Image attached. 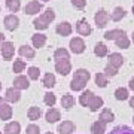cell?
Returning <instances> with one entry per match:
<instances>
[{
	"label": "cell",
	"instance_id": "cell-39",
	"mask_svg": "<svg viewBox=\"0 0 134 134\" xmlns=\"http://www.w3.org/2000/svg\"><path fill=\"white\" fill-rule=\"evenodd\" d=\"M104 75L107 77H112V76H116L118 75V69L116 67H113V66H110V64H107V66L104 67Z\"/></svg>",
	"mask_w": 134,
	"mask_h": 134
},
{
	"label": "cell",
	"instance_id": "cell-1",
	"mask_svg": "<svg viewBox=\"0 0 134 134\" xmlns=\"http://www.w3.org/2000/svg\"><path fill=\"white\" fill-rule=\"evenodd\" d=\"M90 79H91V73L88 72V70H85V69H79V70L75 72V76L72 79L70 88H72L73 91H83Z\"/></svg>",
	"mask_w": 134,
	"mask_h": 134
},
{
	"label": "cell",
	"instance_id": "cell-37",
	"mask_svg": "<svg viewBox=\"0 0 134 134\" xmlns=\"http://www.w3.org/2000/svg\"><path fill=\"white\" fill-rule=\"evenodd\" d=\"M12 70H14L15 73H21L25 70V63L23 61V60H15L14 66H12Z\"/></svg>",
	"mask_w": 134,
	"mask_h": 134
},
{
	"label": "cell",
	"instance_id": "cell-46",
	"mask_svg": "<svg viewBox=\"0 0 134 134\" xmlns=\"http://www.w3.org/2000/svg\"><path fill=\"white\" fill-rule=\"evenodd\" d=\"M131 39H133V43H134V31H133V37H131Z\"/></svg>",
	"mask_w": 134,
	"mask_h": 134
},
{
	"label": "cell",
	"instance_id": "cell-20",
	"mask_svg": "<svg viewBox=\"0 0 134 134\" xmlns=\"http://www.w3.org/2000/svg\"><path fill=\"white\" fill-rule=\"evenodd\" d=\"M103 104H104V101H103V98L101 97H97V96H94L92 97V100H91V103H90V110L91 112H97L98 109H101L103 107Z\"/></svg>",
	"mask_w": 134,
	"mask_h": 134
},
{
	"label": "cell",
	"instance_id": "cell-9",
	"mask_svg": "<svg viewBox=\"0 0 134 134\" xmlns=\"http://www.w3.org/2000/svg\"><path fill=\"white\" fill-rule=\"evenodd\" d=\"M45 119H46V122H49V124H55V122H58V121L61 119V113H60L58 109L49 107V110L45 113Z\"/></svg>",
	"mask_w": 134,
	"mask_h": 134
},
{
	"label": "cell",
	"instance_id": "cell-18",
	"mask_svg": "<svg viewBox=\"0 0 134 134\" xmlns=\"http://www.w3.org/2000/svg\"><path fill=\"white\" fill-rule=\"evenodd\" d=\"M18 52H19V55H21V57H25V58H29V60L34 58V55H36L34 49L30 48L29 45H23V46H19Z\"/></svg>",
	"mask_w": 134,
	"mask_h": 134
},
{
	"label": "cell",
	"instance_id": "cell-16",
	"mask_svg": "<svg viewBox=\"0 0 134 134\" xmlns=\"http://www.w3.org/2000/svg\"><path fill=\"white\" fill-rule=\"evenodd\" d=\"M106 122L104 121H101V119H98V121H96V122H92V125H91V131H92V134H104V131H106Z\"/></svg>",
	"mask_w": 134,
	"mask_h": 134
},
{
	"label": "cell",
	"instance_id": "cell-6",
	"mask_svg": "<svg viewBox=\"0 0 134 134\" xmlns=\"http://www.w3.org/2000/svg\"><path fill=\"white\" fill-rule=\"evenodd\" d=\"M70 49L73 54H82L85 51V42L81 37H75L70 40Z\"/></svg>",
	"mask_w": 134,
	"mask_h": 134
},
{
	"label": "cell",
	"instance_id": "cell-48",
	"mask_svg": "<svg viewBox=\"0 0 134 134\" xmlns=\"http://www.w3.org/2000/svg\"><path fill=\"white\" fill-rule=\"evenodd\" d=\"M0 91H2V83H0Z\"/></svg>",
	"mask_w": 134,
	"mask_h": 134
},
{
	"label": "cell",
	"instance_id": "cell-32",
	"mask_svg": "<svg viewBox=\"0 0 134 134\" xmlns=\"http://www.w3.org/2000/svg\"><path fill=\"white\" fill-rule=\"evenodd\" d=\"M96 85L100 86V88H104L107 85V76L104 73H97L96 75Z\"/></svg>",
	"mask_w": 134,
	"mask_h": 134
},
{
	"label": "cell",
	"instance_id": "cell-43",
	"mask_svg": "<svg viewBox=\"0 0 134 134\" xmlns=\"http://www.w3.org/2000/svg\"><path fill=\"white\" fill-rule=\"evenodd\" d=\"M128 88H130V90H131V91H134V77H131V79H130Z\"/></svg>",
	"mask_w": 134,
	"mask_h": 134
},
{
	"label": "cell",
	"instance_id": "cell-3",
	"mask_svg": "<svg viewBox=\"0 0 134 134\" xmlns=\"http://www.w3.org/2000/svg\"><path fill=\"white\" fill-rule=\"evenodd\" d=\"M10 118H12V107L5 98L0 97V119L8 121Z\"/></svg>",
	"mask_w": 134,
	"mask_h": 134
},
{
	"label": "cell",
	"instance_id": "cell-52",
	"mask_svg": "<svg viewBox=\"0 0 134 134\" xmlns=\"http://www.w3.org/2000/svg\"><path fill=\"white\" fill-rule=\"evenodd\" d=\"M133 122H134V118H133Z\"/></svg>",
	"mask_w": 134,
	"mask_h": 134
},
{
	"label": "cell",
	"instance_id": "cell-34",
	"mask_svg": "<svg viewBox=\"0 0 134 134\" xmlns=\"http://www.w3.org/2000/svg\"><path fill=\"white\" fill-rule=\"evenodd\" d=\"M43 101H45V104H46V106H49V107H54L55 101H57V98H55V94H54V92H46V94H45V97H43Z\"/></svg>",
	"mask_w": 134,
	"mask_h": 134
},
{
	"label": "cell",
	"instance_id": "cell-42",
	"mask_svg": "<svg viewBox=\"0 0 134 134\" xmlns=\"http://www.w3.org/2000/svg\"><path fill=\"white\" fill-rule=\"evenodd\" d=\"M72 3L75 8H77V9H83L86 5V0H72Z\"/></svg>",
	"mask_w": 134,
	"mask_h": 134
},
{
	"label": "cell",
	"instance_id": "cell-33",
	"mask_svg": "<svg viewBox=\"0 0 134 134\" xmlns=\"http://www.w3.org/2000/svg\"><path fill=\"white\" fill-rule=\"evenodd\" d=\"M116 42V46H118V48H122V49H127L130 46V40H128V37H127V36H119V37L116 39L115 40Z\"/></svg>",
	"mask_w": 134,
	"mask_h": 134
},
{
	"label": "cell",
	"instance_id": "cell-40",
	"mask_svg": "<svg viewBox=\"0 0 134 134\" xmlns=\"http://www.w3.org/2000/svg\"><path fill=\"white\" fill-rule=\"evenodd\" d=\"M42 18L49 24V23H51V21H52L54 18H55V12H54L52 9H46V10H45V14L42 15Z\"/></svg>",
	"mask_w": 134,
	"mask_h": 134
},
{
	"label": "cell",
	"instance_id": "cell-27",
	"mask_svg": "<svg viewBox=\"0 0 134 134\" xmlns=\"http://www.w3.org/2000/svg\"><path fill=\"white\" fill-rule=\"evenodd\" d=\"M54 58H55V61H58V60H70V55H69V51L67 49L58 48L54 52Z\"/></svg>",
	"mask_w": 134,
	"mask_h": 134
},
{
	"label": "cell",
	"instance_id": "cell-5",
	"mask_svg": "<svg viewBox=\"0 0 134 134\" xmlns=\"http://www.w3.org/2000/svg\"><path fill=\"white\" fill-rule=\"evenodd\" d=\"M2 57H3V60H12V57H14L15 54V48H14V43L12 42H3V45H2Z\"/></svg>",
	"mask_w": 134,
	"mask_h": 134
},
{
	"label": "cell",
	"instance_id": "cell-14",
	"mask_svg": "<svg viewBox=\"0 0 134 134\" xmlns=\"http://www.w3.org/2000/svg\"><path fill=\"white\" fill-rule=\"evenodd\" d=\"M109 64L110 66L116 67V69H119L122 64H124V58H122V55L118 52H113L109 55Z\"/></svg>",
	"mask_w": 134,
	"mask_h": 134
},
{
	"label": "cell",
	"instance_id": "cell-26",
	"mask_svg": "<svg viewBox=\"0 0 134 134\" xmlns=\"http://www.w3.org/2000/svg\"><path fill=\"white\" fill-rule=\"evenodd\" d=\"M128 90L127 88H122V86H119V88H116V91H115V98L116 100H119V101H124V100H128Z\"/></svg>",
	"mask_w": 134,
	"mask_h": 134
},
{
	"label": "cell",
	"instance_id": "cell-22",
	"mask_svg": "<svg viewBox=\"0 0 134 134\" xmlns=\"http://www.w3.org/2000/svg\"><path fill=\"white\" fill-rule=\"evenodd\" d=\"M57 33L60 36H70L72 33V25L69 23H61V24L57 25Z\"/></svg>",
	"mask_w": 134,
	"mask_h": 134
},
{
	"label": "cell",
	"instance_id": "cell-24",
	"mask_svg": "<svg viewBox=\"0 0 134 134\" xmlns=\"http://www.w3.org/2000/svg\"><path fill=\"white\" fill-rule=\"evenodd\" d=\"M125 31L124 30H119V29H115V30H110L104 34V39L106 40H116L119 36H124Z\"/></svg>",
	"mask_w": 134,
	"mask_h": 134
},
{
	"label": "cell",
	"instance_id": "cell-11",
	"mask_svg": "<svg viewBox=\"0 0 134 134\" xmlns=\"http://www.w3.org/2000/svg\"><path fill=\"white\" fill-rule=\"evenodd\" d=\"M14 86L16 88V90H27L30 86V82H29V77L24 76V75H19V76L15 77V81H14Z\"/></svg>",
	"mask_w": 134,
	"mask_h": 134
},
{
	"label": "cell",
	"instance_id": "cell-4",
	"mask_svg": "<svg viewBox=\"0 0 134 134\" xmlns=\"http://www.w3.org/2000/svg\"><path fill=\"white\" fill-rule=\"evenodd\" d=\"M94 19H96V24L98 29H104L106 25H107V23H109V15H107V12L104 9H100L96 14Z\"/></svg>",
	"mask_w": 134,
	"mask_h": 134
},
{
	"label": "cell",
	"instance_id": "cell-44",
	"mask_svg": "<svg viewBox=\"0 0 134 134\" xmlns=\"http://www.w3.org/2000/svg\"><path fill=\"white\" fill-rule=\"evenodd\" d=\"M3 42H5V34H3V33H0V46L3 45Z\"/></svg>",
	"mask_w": 134,
	"mask_h": 134
},
{
	"label": "cell",
	"instance_id": "cell-23",
	"mask_svg": "<svg viewBox=\"0 0 134 134\" xmlns=\"http://www.w3.org/2000/svg\"><path fill=\"white\" fill-rule=\"evenodd\" d=\"M40 115H42V110L37 106H31L29 109V112H27V116H29L30 121H37L40 118Z\"/></svg>",
	"mask_w": 134,
	"mask_h": 134
},
{
	"label": "cell",
	"instance_id": "cell-25",
	"mask_svg": "<svg viewBox=\"0 0 134 134\" xmlns=\"http://www.w3.org/2000/svg\"><path fill=\"white\" fill-rule=\"evenodd\" d=\"M100 119L104 121L106 124H109V122H112V121H115V115H113V112L110 109H103L100 113Z\"/></svg>",
	"mask_w": 134,
	"mask_h": 134
},
{
	"label": "cell",
	"instance_id": "cell-12",
	"mask_svg": "<svg viewBox=\"0 0 134 134\" xmlns=\"http://www.w3.org/2000/svg\"><path fill=\"white\" fill-rule=\"evenodd\" d=\"M18 24H19V19H18V16H15V15H8L5 18V27L9 31H14L16 27H18Z\"/></svg>",
	"mask_w": 134,
	"mask_h": 134
},
{
	"label": "cell",
	"instance_id": "cell-51",
	"mask_svg": "<svg viewBox=\"0 0 134 134\" xmlns=\"http://www.w3.org/2000/svg\"><path fill=\"white\" fill-rule=\"evenodd\" d=\"M0 134H3V133H2V131H0Z\"/></svg>",
	"mask_w": 134,
	"mask_h": 134
},
{
	"label": "cell",
	"instance_id": "cell-36",
	"mask_svg": "<svg viewBox=\"0 0 134 134\" xmlns=\"http://www.w3.org/2000/svg\"><path fill=\"white\" fill-rule=\"evenodd\" d=\"M33 24H34V27H36L37 30H46V29H48V25H49L48 23H46V21L42 18V16H39V18L34 19Z\"/></svg>",
	"mask_w": 134,
	"mask_h": 134
},
{
	"label": "cell",
	"instance_id": "cell-31",
	"mask_svg": "<svg viewBox=\"0 0 134 134\" xmlns=\"http://www.w3.org/2000/svg\"><path fill=\"white\" fill-rule=\"evenodd\" d=\"M6 6L10 12H18L21 8V0H6Z\"/></svg>",
	"mask_w": 134,
	"mask_h": 134
},
{
	"label": "cell",
	"instance_id": "cell-35",
	"mask_svg": "<svg viewBox=\"0 0 134 134\" xmlns=\"http://www.w3.org/2000/svg\"><path fill=\"white\" fill-rule=\"evenodd\" d=\"M124 16H125V10L122 8H115V10H113V14H112L110 18L113 19V21H121Z\"/></svg>",
	"mask_w": 134,
	"mask_h": 134
},
{
	"label": "cell",
	"instance_id": "cell-45",
	"mask_svg": "<svg viewBox=\"0 0 134 134\" xmlns=\"http://www.w3.org/2000/svg\"><path fill=\"white\" fill-rule=\"evenodd\" d=\"M130 107H133V109H134V96L130 97Z\"/></svg>",
	"mask_w": 134,
	"mask_h": 134
},
{
	"label": "cell",
	"instance_id": "cell-7",
	"mask_svg": "<svg viewBox=\"0 0 134 134\" xmlns=\"http://www.w3.org/2000/svg\"><path fill=\"white\" fill-rule=\"evenodd\" d=\"M76 31L81 34V36H90L92 29H91V25L88 24L86 19H79L77 24H76Z\"/></svg>",
	"mask_w": 134,
	"mask_h": 134
},
{
	"label": "cell",
	"instance_id": "cell-15",
	"mask_svg": "<svg viewBox=\"0 0 134 134\" xmlns=\"http://www.w3.org/2000/svg\"><path fill=\"white\" fill-rule=\"evenodd\" d=\"M92 97H94V92L90 91V90H86V91H83L81 94V97H79V103H81L83 107H88L90 106V103H91Z\"/></svg>",
	"mask_w": 134,
	"mask_h": 134
},
{
	"label": "cell",
	"instance_id": "cell-50",
	"mask_svg": "<svg viewBox=\"0 0 134 134\" xmlns=\"http://www.w3.org/2000/svg\"><path fill=\"white\" fill-rule=\"evenodd\" d=\"M43 2H49V0H43Z\"/></svg>",
	"mask_w": 134,
	"mask_h": 134
},
{
	"label": "cell",
	"instance_id": "cell-28",
	"mask_svg": "<svg viewBox=\"0 0 134 134\" xmlns=\"http://www.w3.org/2000/svg\"><path fill=\"white\" fill-rule=\"evenodd\" d=\"M109 134H134V131L127 125H119V127H115Z\"/></svg>",
	"mask_w": 134,
	"mask_h": 134
},
{
	"label": "cell",
	"instance_id": "cell-21",
	"mask_svg": "<svg viewBox=\"0 0 134 134\" xmlns=\"http://www.w3.org/2000/svg\"><path fill=\"white\" fill-rule=\"evenodd\" d=\"M75 97L70 96V94H64V96L61 97V106L64 107V109H72L73 106H75Z\"/></svg>",
	"mask_w": 134,
	"mask_h": 134
},
{
	"label": "cell",
	"instance_id": "cell-13",
	"mask_svg": "<svg viewBox=\"0 0 134 134\" xmlns=\"http://www.w3.org/2000/svg\"><path fill=\"white\" fill-rule=\"evenodd\" d=\"M24 10L27 15H36L42 10V3H39V2H30V3H27Z\"/></svg>",
	"mask_w": 134,
	"mask_h": 134
},
{
	"label": "cell",
	"instance_id": "cell-17",
	"mask_svg": "<svg viewBox=\"0 0 134 134\" xmlns=\"http://www.w3.org/2000/svg\"><path fill=\"white\" fill-rule=\"evenodd\" d=\"M31 42H33L34 48H43L45 43H46V36L45 34H40V33H36V34H33Z\"/></svg>",
	"mask_w": 134,
	"mask_h": 134
},
{
	"label": "cell",
	"instance_id": "cell-49",
	"mask_svg": "<svg viewBox=\"0 0 134 134\" xmlns=\"http://www.w3.org/2000/svg\"><path fill=\"white\" fill-rule=\"evenodd\" d=\"M46 134H54V133H46Z\"/></svg>",
	"mask_w": 134,
	"mask_h": 134
},
{
	"label": "cell",
	"instance_id": "cell-10",
	"mask_svg": "<svg viewBox=\"0 0 134 134\" xmlns=\"http://www.w3.org/2000/svg\"><path fill=\"white\" fill-rule=\"evenodd\" d=\"M76 130V125L73 124L72 121H63L61 124L58 125V133L60 134H72Z\"/></svg>",
	"mask_w": 134,
	"mask_h": 134
},
{
	"label": "cell",
	"instance_id": "cell-38",
	"mask_svg": "<svg viewBox=\"0 0 134 134\" xmlns=\"http://www.w3.org/2000/svg\"><path fill=\"white\" fill-rule=\"evenodd\" d=\"M27 75H29L30 79L37 81L39 76H40V70H39V67H30L29 70H27Z\"/></svg>",
	"mask_w": 134,
	"mask_h": 134
},
{
	"label": "cell",
	"instance_id": "cell-41",
	"mask_svg": "<svg viewBox=\"0 0 134 134\" xmlns=\"http://www.w3.org/2000/svg\"><path fill=\"white\" fill-rule=\"evenodd\" d=\"M25 133L27 134H40V128H39L37 125L30 124L29 127H27V130H25Z\"/></svg>",
	"mask_w": 134,
	"mask_h": 134
},
{
	"label": "cell",
	"instance_id": "cell-8",
	"mask_svg": "<svg viewBox=\"0 0 134 134\" xmlns=\"http://www.w3.org/2000/svg\"><path fill=\"white\" fill-rule=\"evenodd\" d=\"M19 98H21V92H19V90H16L15 86L6 90L5 100L8 101V103H16V101H19Z\"/></svg>",
	"mask_w": 134,
	"mask_h": 134
},
{
	"label": "cell",
	"instance_id": "cell-30",
	"mask_svg": "<svg viewBox=\"0 0 134 134\" xmlns=\"http://www.w3.org/2000/svg\"><path fill=\"white\" fill-rule=\"evenodd\" d=\"M43 86H46V88H54L55 86V76L52 73H46L43 76Z\"/></svg>",
	"mask_w": 134,
	"mask_h": 134
},
{
	"label": "cell",
	"instance_id": "cell-2",
	"mask_svg": "<svg viewBox=\"0 0 134 134\" xmlns=\"http://www.w3.org/2000/svg\"><path fill=\"white\" fill-rule=\"evenodd\" d=\"M55 72H58L61 76H67L72 72V63L69 60H58V61H55Z\"/></svg>",
	"mask_w": 134,
	"mask_h": 134
},
{
	"label": "cell",
	"instance_id": "cell-29",
	"mask_svg": "<svg viewBox=\"0 0 134 134\" xmlns=\"http://www.w3.org/2000/svg\"><path fill=\"white\" fill-rule=\"evenodd\" d=\"M94 54L100 58L106 57V55H107V46H106L104 43H97L96 48H94Z\"/></svg>",
	"mask_w": 134,
	"mask_h": 134
},
{
	"label": "cell",
	"instance_id": "cell-47",
	"mask_svg": "<svg viewBox=\"0 0 134 134\" xmlns=\"http://www.w3.org/2000/svg\"><path fill=\"white\" fill-rule=\"evenodd\" d=\"M133 15H134V5H133Z\"/></svg>",
	"mask_w": 134,
	"mask_h": 134
},
{
	"label": "cell",
	"instance_id": "cell-19",
	"mask_svg": "<svg viewBox=\"0 0 134 134\" xmlns=\"http://www.w3.org/2000/svg\"><path fill=\"white\" fill-rule=\"evenodd\" d=\"M19 131H21V125L16 121H12L5 127V134H19Z\"/></svg>",
	"mask_w": 134,
	"mask_h": 134
}]
</instances>
